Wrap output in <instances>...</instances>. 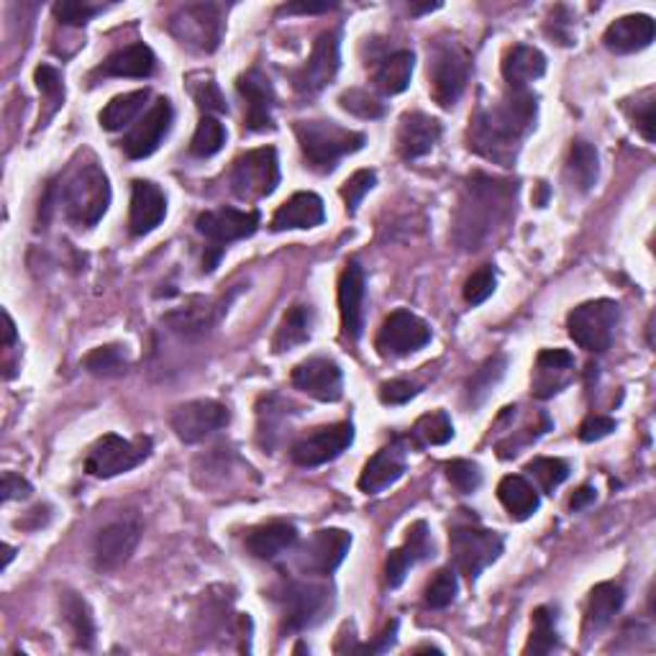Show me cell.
Wrapping results in <instances>:
<instances>
[{"label": "cell", "instance_id": "obj_1", "mask_svg": "<svg viewBox=\"0 0 656 656\" xmlns=\"http://www.w3.org/2000/svg\"><path fill=\"white\" fill-rule=\"evenodd\" d=\"M539 103L531 90H510L469 121V149L488 162L510 167L523 141L537 126Z\"/></svg>", "mask_w": 656, "mask_h": 656}, {"label": "cell", "instance_id": "obj_2", "mask_svg": "<svg viewBox=\"0 0 656 656\" xmlns=\"http://www.w3.org/2000/svg\"><path fill=\"white\" fill-rule=\"evenodd\" d=\"M516 192L513 182L492 180L488 175L469 177L465 192L459 198L454 220V241L467 252H477L495 237L497 228L513 218L516 211Z\"/></svg>", "mask_w": 656, "mask_h": 656}, {"label": "cell", "instance_id": "obj_3", "mask_svg": "<svg viewBox=\"0 0 656 656\" xmlns=\"http://www.w3.org/2000/svg\"><path fill=\"white\" fill-rule=\"evenodd\" d=\"M52 203L62 205L64 218H67L70 224L80 228L96 226L111 205L109 177L98 167V162L77 164L73 173L64 177L60 190H56V185H49L47 198L41 201L39 211L45 213V218L49 216V211L54 209Z\"/></svg>", "mask_w": 656, "mask_h": 656}, {"label": "cell", "instance_id": "obj_4", "mask_svg": "<svg viewBox=\"0 0 656 656\" xmlns=\"http://www.w3.org/2000/svg\"><path fill=\"white\" fill-rule=\"evenodd\" d=\"M295 137L305 162L316 173H331L344 156L367 144L365 134L339 126L337 121H298Z\"/></svg>", "mask_w": 656, "mask_h": 656}, {"label": "cell", "instance_id": "obj_5", "mask_svg": "<svg viewBox=\"0 0 656 656\" xmlns=\"http://www.w3.org/2000/svg\"><path fill=\"white\" fill-rule=\"evenodd\" d=\"M472 60L456 39H439L429 49V90L441 109H452L469 83Z\"/></svg>", "mask_w": 656, "mask_h": 656}, {"label": "cell", "instance_id": "obj_6", "mask_svg": "<svg viewBox=\"0 0 656 656\" xmlns=\"http://www.w3.org/2000/svg\"><path fill=\"white\" fill-rule=\"evenodd\" d=\"M620 324V305L608 298L577 305L567 316V331L584 352H608Z\"/></svg>", "mask_w": 656, "mask_h": 656}, {"label": "cell", "instance_id": "obj_7", "mask_svg": "<svg viewBox=\"0 0 656 656\" xmlns=\"http://www.w3.org/2000/svg\"><path fill=\"white\" fill-rule=\"evenodd\" d=\"M198 234L209 239V252L203 256V269L211 273L216 269L220 254L228 244L239 239L254 237L260 228V213L256 211H237V209H218L205 211L195 220Z\"/></svg>", "mask_w": 656, "mask_h": 656}, {"label": "cell", "instance_id": "obj_8", "mask_svg": "<svg viewBox=\"0 0 656 656\" xmlns=\"http://www.w3.org/2000/svg\"><path fill=\"white\" fill-rule=\"evenodd\" d=\"M149 454H152V439L149 437L124 439L116 437V433H105L103 439H98L90 446L88 459H85V472L101 477V480H111V477L131 472Z\"/></svg>", "mask_w": 656, "mask_h": 656}, {"label": "cell", "instance_id": "obj_9", "mask_svg": "<svg viewBox=\"0 0 656 656\" xmlns=\"http://www.w3.org/2000/svg\"><path fill=\"white\" fill-rule=\"evenodd\" d=\"M228 182H231L234 195L241 198V201L252 203L273 195L277 185H280V162H277L275 149L262 147L241 154L234 162Z\"/></svg>", "mask_w": 656, "mask_h": 656}, {"label": "cell", "instance_id": "obj_10", "mask_svg": "<svg viewBox=\"0 0 656 656\" xmlns=\"http://www.w3.org/2000/svg\"><path fill=\"white\" fill-rule=\"evenodd\" d=\"M169 34L180 41L182 47L192 52H213L218 49L220 37H224V21H220V9L213 3H190L169 18Z\"/></svg>", "mask_w": 656, "mask_h": 656}, {"label": "cell", "instance_id": "obj_11", "mask_svg": "<svg viewBox=\"0 0 656 656\" xmlns=\"http://www.w3.org/2000/svg\"><path fill=\"white\" fill-rule=\"evenodd\" d=\"M449 548L454 567L469 580H477L482 569H488L503 554V537L477 526H456L449 537Z\"/></svg>", "mask_w": 656, "mask_h": 656}, {"label": "cell", "instance_id": "obj_12", "mask_svg": "<svg viewBox=\"0 0 656 656\" xmlns=\"http://www.w3.org/2000/svg\"><path fill=\"white\" fill-rule=\"evenodd\" d=\"M280 601L285 629L305 631L320 623L331 610V590L318 582H288Z\"/></svg>", "mask_w": 656, "mask_h": 656}, {"label": "cell", "instance_id": "obj_13", "mask_svg": "<svg viewBox=\"0 0 656 656\" xmlns=\"http://www.w3.org/2000/svg\"><path fill=\"white\" fill-rule=\"evenodd\" d=\"M431 341V328L424 318H418L411 311H395L384 318L375 339L377 354L384 359H398L408 356L418 349H424Z\"/></svg>", "mask_w": 656, "mask_h": 656}, {"label": "cell", "instance_id": "obj_14", "mask_svg": "<svg viewBox=\"0 0 656 656\" xmlns=\"http://www.w3.org/2000/svg\"><path fill=\"white\" fill-rule=\"evenodd\" d=\"M141 520L137 516H124L113 523L103 526L98 531L96 544H92V562L101 572H116L118 567H124L131 554L137 552L139 541H141Z\"/></svg>", "mask_w": 656, "mask_h": 656}, {"label": "cell", "instance_id": "obj_15", "mask_svg": "<svg viewBox=\"0 0 656 656\" xmlns=\"http://www.w3.org/2000/svg\"><path fill=\"white\" fill-rule=\"evenodd\" d=\"M339 67H341L339 34L337 31L320 34L316 45L311 49L308 62H305L295 73V90L301 92V96H318L320 90L337 80Z\"/></svg>", "mask_w": 656, "mask_h": 656}, {"label": "cell", "instance_id": "obj_16", "mask_svg": "<svg viewBox=\"0 0 656 656\" xmlns=\"http://www.w3.org/2000/svg\"><path fill=\"white\" fill-rule=\"evenodd\" d=\"M354 441V426L352 424H333L316 429L292 446V462L301 467H320L328 462L339 459L341 454L352 446Z\"/></svg>", "mask_w": 656, "mask_h": 656}, {"label": "cell", "instance_id": "obj_17", "mask_svg": "<svg viewBox=\"0 0 656 656\" xmlns=\"http://www.w3.org/2000/svg\"><path fill=\"white\" fill-rule=\"evenodd\" d=\"M352 548V533L341 529H320L305 541L298 554V567L305 575H333Z\"/></svg>", "mask_w": 656, "mask_h": 656}, {"label": "cell", "instance_id": "obj_18", "mask_svg": "<svg viewBox=\"0 0 656 656\" xmlns=\"http://www.w3.org/2000/svg\"><path fill=\"white\" fill-rule=\"evenodd\" d=\"M228 408L224 403L216 401H192L185 403L180 408H175L169 426H173L175 437L185 441V444H198L211 433L228 426Z\"/></svg>", "mask_w": 656, "mask_h": 656}, {"label": "cell", "instance_id": "obj_19", "mask_svg": "<svg viewBox=\"0 0 656 656\" xmlns=\"http://www.w3.org/2000/svg\"><path fill=\"white\" fill-rule=\"evenodd\" d=\"M292 384L305 395L316 398L320 403H337L344 395V375L333 359L313 356L292 369Z\"/></svg>", "mask_w": 656, "mask_h": 656}, {"label": "cell", "instance_id": "obj_20", "mask_svg": "<svg viewBox=\"0 0 656 656\" xmlns=\"http://www.w3.org/2000/svg\"><path fill=\"white\" fill-rule=\"evenodd\" d=\"M237 90L241 101H244V126L249 131H267V128H273V111L277 101L273 80L262 70H249V73L239 75Z\"/></svg>", "mask_w": 656, "mask_h": 656}, {"label": "cell", "instance_id": "obj_21", "mask_svg": "<svg viewBox=\"0 0 656 656\" xmlns=\"http://www.w3.org/2000/svg\"><path fill=\"white\" fill-rule=\"evenodd\" d=\"M173 105H169L167 98H160V101L147 111V116L126 134L124 141H121L126 156H131V160H144V156L154 154L156 149H160L162 139L169 134V128H173Z\"/></svg>", "mask_w": 656, "mask_h": 656}, {"label": "cell", "instance_id": "obj_22", "mask_svg": "<svg viewBox=\"0 0 656 656\" xmlns=\"http://www.w3.org/2000/svg\"><path fill=\"white\" fill-rule=\"evenodd\" d=\"M365 295H367L365 269L359 267V262H349L339 280V313H341L344 337L352 341L359 339L362 328H365Z\"/></svg>", "mask_w": 656, "mask_h": 656}, {"label": "cell", "instance_id": "obj_23", "mask_svg": "<svg viewBox=\"0 0 656 656\" xmlns=\"http://www.w3.org/2000/svg\"><path fill=\"white\" fill-rule=\"evenodd\" d=\"M431 556H433V541H431L429 526H426L424 520H418V523H413L408 529L405 544L388 554V562H384V582H388V588H401L405 575H408L418 562L431 559Z\"/></svg>", "mask_w": 656, "mask_h": 656}, {"label": "cell", "instance_id": "obj_24", "mask_svg": "<svg viewBox=\"0 0 656 656\" xmlns=\"http://www.w3.org/2000/svg\"><path fill=\"white\" fill-rule=\"evenodd\" d=\"M167 216V198L160 190V185L149 180L131 182V211H128V228L134 237L152 234L156 226Z\"/></svg>", "mask_w": 656, "mask_h": 656}, {"label": "cell", "instance_id": "obj_25", "mask_svg": "<svg viewBox=\"0 0 656 656\" xmlns=\"http://www.w3.org/2000/svg\"><path fill=\"white\" fill-rule=\"evenodd\" d=\"M408 459H405V446L401 441H392L390 446H384L377 452L373 459L367 462L365 469L359 475V490L367 495H377V492L388 490L390 484H395L405 475Z\"/></svg>", "mask_w": 656, "mask_h": 656}, {"label": "cell", "instance_id": "obj_26", "mask_svg": "<svg viewBox=\"0 0 656 656\" xmlns=\"http://www.w3.org/2000/svg\"><path fill=\"white\" fill-rule=\"evenodd\" d=\"M441 139V124L437 118L426 116L420 111H411L401 118V126H398V152H401L403 160H420L437 147V141Z\"/></svg>", "mask_w": 656, "mask_h": 656}, {"label": "cell", "instance_id": "obj_27", "mask_svg": "<svg viewBox=\"0 0 656 656\" xmlns=\"http://www.w3.org/2000/svg\"><path fill=\"white\" fill-rule=\"evenodd\" d=\"M605 47L616 54H633L646 49L654 41V18L644 13L616 18L605 28Z\"/></svg>", "mask_w": 656, "mask_h": 656}, {"label": "cell", "instance_id": "obj_28", "mask_svg": "<svg viewBox=\"0 0 656 656\" xmlns=\"http://www.w3.org/2000/svg\"><path fill=\"white\" fill-rule=\"evenodd\" d=\"M324 201L316 192H295L282 203L273 216V231H295V228H316L324 224Z\"/></svg>", "mask_w": 656, "mask_h": 656}, {"label": "cell", "instance_id": "obj_29", "mask_svg": "<svg viewBox=\"0 0 656 656\" xmlns=\"http://www.w3.org/2000/svg\"><path fill=\"white\" fill-rule=\"evenodd\" d=\"M156 67V56L152 49L147 45H131L113 52L109 60L103 64H98L92 77H137V80H144L154 73Z\"/></svg>", "mask_w": 656, "mask_h": 656}, {"label": "cell", "instance_id": "obj_30", "mask_svg": "<svg viewBox=\"0 0 656 656\" xmlns=\"http://www.w3.org/2000/svg\"><path fill=\"white\" fill-rule=\"evenodd\" d=\"M298 544V529L288 520H269L247 533V552L256 559H275Z\"/></svg>", "mask_w": 656, "mask_h": 656}, {"label": "cell", "instance_id": "obj_31", "mask_svg": "<svg viewBox=\"0 0 656 656\" xmlns=\"http://www.w3.org/2000/svg\"><path fill=\"white\" fill-rule=\"evenodd\" d=\"M546 73V56L537 47L516 45L508 49L503 60V77L510 85V90H526L529 83L539 80Z\"/></svg>", "mask_w": 656, "mask_h": 656}, {"label": "cell", "instance_id": "obj_32", "mask_svg": "<svg viewBox=\"0 0 656 656\" xmlns=\"http://www.w3.org/2000/svg\"><path fill=\"white\" fill-rule=\"evenodd\" d=\"M575 367V356L567 349H544L537 359V380H533V395L552 398L567 382L569 369Z\"/></svg>", "mask_w": 656, "mask_h": 656}, {"label": "cell", "instance_id": "obj_33", "mask_svg": "<svg viewBox=\"0 0 656 656\" xmlns=\"http://www.w3.org/2000/svg\"><path fill=\"white\" fill-rule=\"evenodd\" d=\"M626 595L623 588L616 582H601L590 590L588 608H584V629L588 631H603L605 626L616 618V613L623 605Z\"/></svg>", "mask_w": 656, "mask_h": 656}, {"label": "cell", "instance_id": "obj_34", "mask_svg": "<svg viewBox=\"0 0 656 656\" xmlns=\"http://www.w3.org/2000/svg\"><path fill=\"white\" fill-rule=\"evenodd\" d=\"M597 175H601V160H597V149L590 141L577 139L569 149L565 177L577 192H590L595 188Z\"/></svg>", "mask_w": 656, "mask_h": 656}, {"label": "cell", "instance_id": "obj_35", "mask_svg": "<svg viewBox=\"0 0 656 656\" xmlns=\"http://www.w3.org/2000/svg\"><path fill=\"white\" fill-rule=\"evenodd\" d=\"M413 64H416V56H413L408 49H401V52L384 56L373 73L375 88L380 90L382 96H401L411 85Z\"/></svg>", "mask_w": 656, "mask_h": 656}, {"label": "cell", "instance_id": "obj_36", "mask_svg": "<svg viewBox=\"0 0 656 656\" xmlns=\"http://www.w3.org/2000/svg\"><path fill=\"white\" fill-rule=\"evenodd\" d=\"M497 497H501L503 508L508 510V516L516 520L531 518L541 505L537 488L520 475L503 477L501 484H497Z\"/></svg>", "mask_w": 656, "mask_h": 656}, {"label": "cell", "instance_id": "obj_37", "mask_svg": "<svg viewBox=\"0 0 656 656\" xmlns=\"http://www.w3.org/2000/svg\"><path fill=\"white\" fill-rule=\"evenodd\" d=\"M311 328H313V311L308 305H292V308L282 316L280 326H277L273 339V352L285 354L290 352V349L305 344V341L311 339Z\"/></svg>", "mask_w": 656, "mask_h": 656}, {"label": "cell", "instance_id": "obj_38", "mask_svg": "<svg viewBox=\"0 0 656 656\" xmlns=\"http://www.w3.org/2000/svg\"><path fill=\"white\" fill-rule=\"evenodd\" d=\"M62 613H64V620H67L70 631H73L75 646L90 652L92 644H96V620H92L88 603H85L80 595L64 593Z\"/></svg>", "mask_w": 656, "mask_h": 656}, {"label": "cell", "instance_id": "obj_39", "mask_svg": "<svg viewBox=\"0 0 656 656\" xmlns=\"http://www.w3.org/2000/svg\"><path fill=\"white\" fill-rule=\"evenodd\" d=\"M149 101V90H134V92H124V96H116L113 101L105 105L101 111V126L105 131H121V128H126L131 124L134 118L139 116L141 109H144Z\"/></svg>", "mask_w": 656, "mask_h": 656}, {"label": "cell", "instance_id": "obj_40", "mask_svg": "<svg viewBox=\"0 0 656 656\" xmlns=\"http://www.w3.org/2000/svg\"><path fill=\"white\" fill-rule=\"evenodd\" d=\"M411 433L420 446H444L454 439V426L452 418L446 416V411H433L420 416Z\"/></svg>", "mask_w": 656, "mask_h": 656}, {"label": "cell", "instance_id": "obj_41", "mask_svg": "<svg viewBox=\"0 0 656 656\" xmlns=\"http://www.w3.org/2000/svg\"><path fill=\"white\" fill-rule=\"evenodd\" d=\"M83 367L96 377H121L126 375L128 369V356L124 352V346H116V344L98 346L85 356Z\"/></svg>", "mask_w": 656, "mask_h": 656}, {"label": "cell", "instance_id": "obj_42", "mask_svg": "<svg viewBox=\"0 0 656 656\" xmlns=\"http://www.w3.org/2000/svg\"><path fill=\"white\" fill-rule=\"evenodd\" d=\"M226 144V128L218 118L203 116L201 124L195 128V137L190 141V154L209 160V156L218 154Z\"/></svg>", "mask_w": 656, "mask_h": 656}, {"label": "cell", "instance_id": "obj_43", "mask_svg": "<svg viewBox=\"0 0 656 656\" xmlns=\"http://www.w3.org/2000/svg\"><path fill=\"white\" fill-rule=\"evenodd\" d=\"M559 646V633H556L554 616L548 608H537L533 610V629L531 639L526 644V654H548Z\"/></svg>", "mask_w": 656, "mask_h": 656}, {"label": "cell", "instance_id": "obj_44", "mask_svg": "<svg viewBox=\"0 0 656 656\" xmlns=\"http://www.w3.org/2000/svg\"><path fill=\"white\" fill-rule=\"evenodd\" d=\"M505 365H508V362H505V356L497 354V356H492V359L484 362L480 369H477V373L472 375V380H469V384H467L469 398H472V405H480L484 398L490 395V390L495 388L497 382H501V377L505 373Z\"/></svg>", "mask_w": 656, "mask_h": 656}, {"label": "cell", "instance_id": "obj_45", "mask_svg": "<svg viewBox=\"0 0 656 656\" xmlns=\"http://www.w3.org/2000/svg\"><path fill=\"white\" fill-rule=\"evenodd\" d=\"M526 472H529L533 477V480L539 482L541 490H544V492H554L569 477V465H567L565 459H552V456H539V459L529 462Z\"/></svg>", "mask_w": 656, "mask_h": 656}, {"label": "cell", "instance_id": "obj_46", "mask_svg": "<svg viewBox=\"0 0 656 656\" xmlns=\"http://www.w3.org/2000/svg\"><path fill=\"white\" fill-rule=\"evenodd\" d=\"M34 80H37V88L47 101L45 121H49L56 111H60V105L64 103L62 75H60V70L52 67V64H41V67H37V73H34ZM45 121H41V124H45Z\"/></svg>", "mask_w": 656, "mask_h": 656}, {"label": "cell", "instance_id": "obj_47", "mask_svg": "<svg viewBox=\"0 0 656 656\" xmlns=\"http://www.w3.org/2000/svg\"><path fill=\"white\" fill-rule=\"evenodd\" d=\"M456 590H459V582H456L454 569H439L429 588H426V605L433 610L446 608V605L454 603Z\"/></svg>", "mask_w": 656, "mask_h": 656}, {"label": "cell", "instance_id": "obj_48", "mask_svg": "<svg viewBox=\"0 0 656 656\" xmlns=\"http://www.w3.org/2000/svg\"><path fill=\"white\" fill-rule=\"evenodd\" d=\"M339 103H341V109L352 113V116H359V118H380V116H384V105L377 101L375 96H369L367 90L354 88V90L341 92Z\"/></svg>", "mask_w": 656, "mask_h": 656}, {"label": "cell", "instance_id": "obj_49", "mask_svg": "<svg viewBox=\"0 0 656 656\" xmlns=\"http://www.w3.org/2000/svg\"><path fill=\"white\" fill-rule=\"evenodd\" d=\"M444 469H446L449 482H452L454 490L462 492V495H472V492L482 484V472L475 462L454 459V462H449Z\"/></svg>", "mask_w": 656, "mask_h": 656}, {"label": "cell", "instance_id": "obj_50", "mask_svg": "<svg viewBox=\"0 0 656 656\" xmlns=\"http://www.w3.org/2000/svg\"><path fill=\"white\" fill-rule=\"evenodd\" d=\"M54 18L64 26H85L90 18H96L98 13H103V5H92V3H80V0H62L56 3L54 9Z\"/></svg>", "mask_w": 656, "mask_h": 656}, {"label": "cell", "instance_id": "obj_51", "mask_svg": "<svg viewBox=\"0 0 656 656\" xmlns=\"http://www.w3.org/2000/svg\"><path fill=\"white\" fill-rule=\"evenodd\" d=\"M375 182H377V175L373 169H359V173H354L344 185H341V198H344L346 211L352 213V216L356 213V209H359V203L365 201L367 192L375 188Z\"/></svg>", "mask_w": 656, "mask_h": 656}, {"label": "cell", "instance_id": "obj_52", "mask_svg": "<svg viewBox=\"0 0 656 656\" xmlns=\"http://www.w3.org/2000/svg\"><path fill=\"white\" fill-rule=\"evenodd\" d=\"M497 288V275L490 265H484L477 269V273L469 275V280L465 282V301L469 305H482L488 298L495 292Z\"/></svg>", "mask_w": 656, "mask_h": 656}, {"label": "cell", "instance_id": "obj_53", "mask_svg": "<svg viewBox=\"0 0 656 656\" xmlns=\"http://www.w3.org/2000/svg\"><path fill=\"white\" fill-rule=\"evenodd\" d=\"M192 96H195L198 109L205 111V116H209V113H226V101L224 96H220L218 85L213 80H203L198 88H192Z\"/></svg>", "mask_w": 656, "mask_h": 656}, {"label": "cell", "instance_id": "obj_54", "mask_svg": "<svg viewBox=\"0 0 656 656\" xmlns=\"http://www.w3.org/2000/svg\"><path fill=\"white\" fill-rule=\"evenodd\" d=\"M633 126L646 141H654V92L646 90L636 98V111H633Z\"/></svg>", "mask_w": 656, "mask_h": 656}, {"label": "cell", "instance_id": "obj_55", "mask_svg": "<svg viewBox=\"0 0 656 656\" xmlns=\"http://www.w3.org/2000/svg\"><path fill=\"white\" fill-rule=\"evenodd\" d=\"M418 395V388L411 380H390L380 388V401L384 405H403Z\"/></svg>", "mask_w": 656, "mask_h": 656}, {"label": "cell", "instance_id": "obj_56", "mask_svg": "<svg viewBox=\"0 0 656 656\" xmlns=\"http://www.w3.org/2000/svg\"><path fill=\"white\" fill-rule=\"evenodd\" d=\"M613 431H616V420L608 416H590L580 426V439L584 441V444H593V441L610 437Z\"/></svg>", "mask_w": 656, "mask_h": 656}, {"label": "cell", "instance_id": "obj_57", "mask_svg": "<svg viewBox=\"0 0 656 656\" xmlns=\"http://www.w3.org/2000/svg\"><path fill=\"white\" fill-rule=\"evenodd\" d=\"M0 492H3V501H21V497H28L31 495V484H28L24 477L16 475V472H5L3 475V488H0Z\"/></svg>", "mask_w": 656, "mask_h": 656}, {"label": "cell", "instance_id": "obj_58", "mask_svg": "<svg viewBox=\"0 0 656 656\" xmlns=\"http://www.w3.org/2000/svg\"><path fill=\"white\" fill-rule=\"evenodd\" d=\"M395 631H398V620H392V623L388 626V631L382 633L380 639H377V644H367L365 652L369 654H377V652H388V648L395 644Z\"/></svg>", "mask_w": 656, "mask_h": 656}, {"label": "cell", "instance_id": "obj_59", "mask_svg": "<svg viewBox=\"0 0 656 656\" xmlns=\"http://www.w3.org/2000/svg\"><path fill=\"white\" fill-rule=\"evenodd\" d=\"M595 497H597V492H595V488H590V484H584V488H580L572 495V501H569V508L572 510H582V508H588L590 503H595Z\"/></svg>", "mask_w": 656, "mask_h": 656}, {"label": "cell", "instance_id": "obj_60", "mask_svg": "<svg viewBox=\"0 0 656 656\" xmlns=\"http://www.w3.org/2000/svg\"><path fill=\"white\" fill-rule=\"evenodd\" d=\"M3 324H5V346H11L13 341H16V324H13V318L9 316V311H3Z\"/></svg>", "mask_w": 656, "mask_h": 656}, {"label": "cell", "instance_id": "obj_61", "mask_svg": "<svg viewBox=\"0 0 656 656\" xmlns=\"http://www.w3.org/2000/svg\"><path fill=\"white\" fill-rule=\"evenodd\" d=\"M328 9H333V5H328V3H320V5H288V13H318V11H328Z\"/></svg>", "mask_w": 656, "mask_h": 656}, {"label": "cell", "instance_id": "obj_62", "mask_svg": "<svg viewBox=\"0 0 656 656\" xmlns=\"http://www.w3.org/2000/svg\"><path fill=\"white\" fill-rule=\"evenodd\" d=\"M437 9H441L439 3H433V5H411V13H431V11H437Z\"/></svg>", "mask_w": 656, "mask_h": 656}, {"label": "cell", "instance_id": "obj_63", "mask_svg": "<svg viewBox=\"0 0 656 656\" xmlns=\"http://www.w3.org/2000/svg\"><path fill=\"white\" fill-rule=\"evenodd\" d=\"M11 559H13V548H11V546H5V567L11 565Z\"/></svg>", "mask_w": 656, "mask_h": 656}]
</instances>
